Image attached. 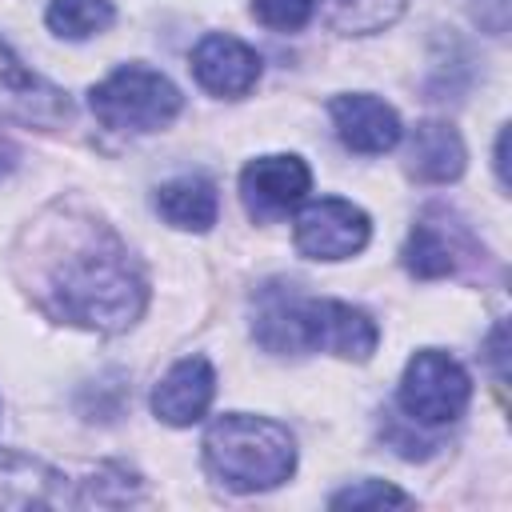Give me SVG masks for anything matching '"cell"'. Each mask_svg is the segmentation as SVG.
Here are the masks:
<instances>
[{"instance_id":"7","label":"cell","mask_w":512,"mask_h":512,"mask_svg":"<svg viewBox=\"0 0 512 512\" xmlns=\"http://www.w3.org/2000/svg\"><path fill=\"white\" fill-rule=\"evenodd\" d=\"M68 112V96L44 76H36L28 64H20L12 48L0 40V116L20 124H60L68 120Z\"/></svg>"},{"instance_id":"18","label":"cell","mask_w":512,"mask_h":512,"mask_svg":"<svg viewBox=\"0 0 512 512\" xmlns=\"http://www.w3.org/2000/svg\"><path fill=\"white\" fill-rule=\"evenodd\" d=\"M316 0H252V12L260 16V24L276 28V32H296L312 20Z\"/></svg>"},{"instance_id":"11","label":"cell","mask_w":512,"mask_h":512,"mask_svg":"<svg viewBox=\"0 0 512 512\" xmlns=\"http://www.w3.org/2000/svg\"><path fill=\"white\" fill-rule=\"evenodd\" d=\"M216 396V372L204 356H184L176 360L152 388V412L156 420L172 424V428H184V424H196L208 404Z\"/></svg>"},{"instance_id":"1","label":"cell","mask_w":512,"mask_h":512,"mask_svg":"<svg viewBox=\"0 0 512 512\" xmlns=\"http://www.w3.org/2000/svg\"><path fill=\"white\" fill-rule=\"evenodd\" d=\"M144 300L148 284L140 268L104 228H88L48 272V308L80 328L124 332L140 320Z\"/></svg>"},{"instance_id":"15","label":"cell","mask_w":512,"mask_h":512,"mask_svg":"<svg viewBox=\"0 0 512 512\" xmlns=\"http://www.w3.org/2000/svg\"><path fill=\"white\" fill-rule=\"evenodd\" d=\"M456 228L448 224H436V220H420L404 244V268L420 280H436V276H448L456 272Z\"/></svg>"},{"instance_id":"3","label":"cell","mask_w":512,"mask_h":512,"mask_svg":"<svg viewBox=\"0 0 512 512\" xmlns=\"http://www.w3.org/2000/svg\"><path fill=\"white\" fill-rule=\"evenodd\" d=\"M204 464L232 492H264L292 476L296 440L268 416L224 412L204 432Z\"/></svg>"},{"instance_id":"8","label":"cell","mask_w":512,"mask_h":512,"mask_svg":"<svg viewBox=\"0 0 512 512\" xmlns=\"http://www.w3.org/2000/svg\"><path fill=\"white\" fill-rule=\"evenodd\" d=\"M328 112H332V124H336V136L344 140V148L364 152V156H380V152L396 148L404 136L396 108L368 92H344L328 104Z\"/></svg>"},{"instance_id":"17","label":"cell","mask_w":512,"mask_h":512,"mask_svg":"<svg viewBox=\"0 0 512 512\" xmlns=\"http://www.w3.org/2000/svg\"><path fill=\"white\" fill-rule=\"evenodd\" d=\"M116 20L112 0H52L48 4V28L64 40H88L104 32Z\"/></svg>"},{"instance_id":"12","label":"cell","mask_w":512,"mask_h":512,"mask_svg":"<svg viewBox=\"0 0 512 512\" xmlns=\"http://www.w3.org/2000/svg\"><path fill=\"white\" fill-rule=\"evenodd\" d=\"M64 476L32 452L0 448V508H48L60 500Z\"/></svg>"},{"instance_id":"5","label":"cell","mask_w":512,"mask_h":512,"mask_svg":"<svg viewBox=\"0 0 512 512\" xmlns=\"http://www.w3.org/2000/svg\"><path fill=\"white\" fill-rule=\"evenodd\" d=\"M396 400L408 412V420H416V424H452L464 416V408L472 400V380L456 356H448L440 348H420L404 364Z\"/></svg>"},{"instance_id":"9","label":"cell","mask_w":512,"mask_h":512,"mask_svg":"<svg viewBox=\"0 0 512 512\" xmlns=\"http://www.w3.org/2000/svg\"><path fill=\"white\" fill-rule=\"evenodd\" d=\"M312 188V172L300 156L276 152V156H260L240 172V196L248 204L252 216H276L288 212L292 204L304 200V192Z\"/></svg>"},{"instance_id":"19","label":"cell","mask_w":512,"mask_h":512,"mask_svg":"<svg viewBox=\"0 0 512 512\" xmlns=\"http://www.w3.org/2000/svg\"><path fill=\"white\" fill-rule=\"evenodd\" d=\"M332 508H384V504H408V496L384 480H360L328 500Z\"/></svg>"},{"instance_id":"10","label":"cell","mask_w":512,"mask_h":512,"mask_svg":"<svg viewBox=\"0 0 512 512\" xmlns=\"http://www.w3.org/2000/svg\"><path fill=\"white\" fill-rule=\"evenodd\" d=\"M192 76L212 96L236 100L260 80V56H256V48H248L244 40H236L228 32H212L192 48Z\"/></svg>"},{"instance_id":"20","label":"cell","mask_w":512,"mask_h":512,"mask_svg":"<svg viewBox=\"0 0 512 512\" xmlns=\"http://www.w3.org/2000/svg\"><path fill=\"white\" fill-rule=\"evenodd\" d=\"M488 360L496 364V376L504 380V324H496V332H492V340H488Z\"/></svg>"},{"instance_id":"21","label":"cell","mask_w":512,"mask_h":512,"mask_svg":"<svg viewBox=\"0 0 512 512\" xmlns=\"http://www.w3.org/2000/svg\"><path fill=\"white\" fill-rule=\"evenodd\" d=\"M504 144H508V132H500V140H496V176H500V184H508V160H504Z\"/></svg>"},{"instance_id":"14","label":"cell","mask_w":512,"mask_h":512,"mask_svg":"<svg viewBox=\"0 0 512 512\" xmlns=\"http://www.w3.org/2000/svg\"><path fill=\"white\" fill-rule=\"evenodd\" d=\"M156 212L184 232H208L220 212L216 184L208 176H176L156 188Z\"/></svg>"},{"instance_id":"16","label":"cell","mask_w":512,"mask_h":512,"mask_svg":"<svg viewBox=\"0 0 512 512\" xmlns=\"http://www.w3.org/2000/svg\"><path fill=\"white\" fill-rule=\"evenodd\" d=\"M320 4H324V20L348 36L384 32L404 12V0H320Z\"/></svg>"},{"instance_id":"4","label":"cell","mask_w":512,"mask_h":512,"mask_svg":"<svg viewBox=\"0 0 512 512\" xmlns=\"http://www.w3.org/2000/svg\"><path fill=\"white\" fill-rule=\"evenodd\" d=\"M88 104L104 128L156 132L176 120L184 100H180V88L164 72H156L148 64H120L88 92Z\"/></svg>"},{"instance_id":"2","label":"cell","mask_w":512,"mask_h":512,"mask_svg":"<svg viewBox=\"0 0 512 512\" xmlns=\"http://www.w3.org/2000/svg\"><path fill=\"white\" fill-rule=\"evenodd\" d=\"M256 340L268 352H336L344 360H368L376 352V324L364 308L344 300L300 296L292 284H272L260 292Z\"/></svg>"},{"instance_id":"6","label":"cell","mask_w":512,"mask_h":512,"mask_svg":"<svg viewBox=\"0 0 512 512\" xmlns=\"http://www.w3.org/2000/svg\"><path fill=\"white\" fill-rule=\"evenodd\" d=\"M368 236H372L368 212L340 196H320L304 204L292 228V240L308 260H348L368 244Z\"/></svg>"},{"instance_id":"13","label":"cell","mask_w":512,"mask_h":512,"mask_svg":"<svg viewBox=\"0 0 512 512\" xmlns=\"http://www.w3.org/2000/svg\"><path fill=\"white\" fill-rule=\"evenodd\" d=\"M408 172L424 184H448L464 172V140L452 124L424 120L408 136Z\"/></svg>"}]
</instances>
